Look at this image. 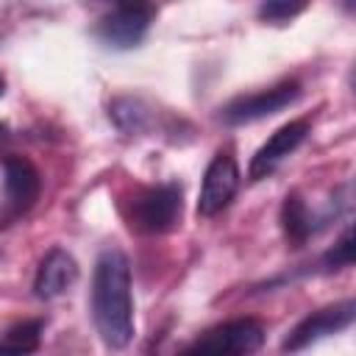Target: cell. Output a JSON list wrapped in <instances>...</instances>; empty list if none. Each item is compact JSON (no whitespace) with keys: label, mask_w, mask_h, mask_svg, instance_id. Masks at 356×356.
I'll list each match as a JSON object with an SVG mask.
<instances>
[{"label":"cell","mask_w":356,"mask_h":356,"mask_svg":"<svg viewBox=\"0 0 356 356\" xmlns=\"http://www.w3.org/2000/svg\"><path fill=\"white\" fill-rule=\"evenodd\" d=\"M284 231L292 242H303L312 234V214L298 195H289L284 203Z\"/></svg>","instance_id":"12"},{"label":"cell","mask_w":356,"mask_h":356,"mask_svg":"<svg viewBox=\"0 0 356 356\" xmlns=\"http://www.w3.org/2000/svg\"><path fill=\"white\" fill-rule=\"evenodd\" d=\"M309 134V120H292L286 125H281L259 150L256 156L250 159V178L259 181V178H267L286 156H292L298 150V145L306 139Z\"/></svg>","instance_id":"8"},{"label":"cell","mask_w":356,"mask_h":356,"mask_svg":"<svg viewBox=\"0 0 356 356\" xmlns=\"http://www.w3.org/2000/svg\"><path fill=\"white\" fill-rule=\"evenodd\" d=\"M353 314H356L353 300H342V303L325 306V309H320V312H312L309 317H303V320L289 331V337L284 339V350H303V348L314 345L317 339H325V337H331V334L345 331V328L353 323Z\"/></svg>","instance_id":"7"},{"label":"cell","mask_w":356,"mask_h":356,"mask_svg":"<svg viewBox=\"0 0 356 356\" xmlns=\"http://www.w3.org/2000/svg\"><path fill=\"white\" fill-rule=\"evenodd\" d=\"M78 281V261L64 250V248H53L36 270V281H33V292L42 300H53L58 295H64L72 284Z\"/></svg>","instance_id":"9"},{"label":"cell","mask_w":356,"mask_h":356,"mask_svg":"<svg viewBox=\"0 0 356 356\" xmlns=\"http://www.w3.org/2000/svg\"><path fill=\"white\" fill-rule=\"evenodd\" d=\"M92 317L100 339L108 348H125L134 337L131 264L120 248H106L95 264Z\"/></svg>","instance_id":"1"},{"label":"cell","mask_w":356,"mask_h":356,"mask_svg":"<svg viewBox=\"0 0 356 356\" xmlns=\"http://www.w3.org/2000/svg\"><path fill=\"white\" fill-rule=\"evenodd\" d=\"M350 264H353V234L345 231L342 239L328 250L325 267H328V270H342V267H350Z\"/></svg>","instance_id":"14"},{"label":"cell","mask_w":356,"mask_h":356,"mask_svg":"<svg viewBox=\"0 0 356 356\" xmlns=\"http://www.w3.org/2000/svg\"><path fill=\"white\" fill-rule=\"evenodd\" d=\"M300 95L298 83L295 81H284L278 86H270V89H261V92H253V95H242L236 100H231L225 108H222V120L228 125H245V122H256L261 117H270L281 108H286L289 103H295Z\"/></svg>","instance_id":"6"},{"label":"cell","mask_w":356,"mask_h":356,"mask_svg":"<svg viewBox=\"0 0 356 356\" xmlns=\"http://www.w3.org/2000/svg\"><path fill=\"white\" fill-rule=\"evenodd\" d=\"M236 189H239L236 159L231 153L220 150L206 167V175H203V184H200V195H197V214L200 217H214L217 211H222L231 203Z\"/></svg>","instance_id":"5"},{"label":"cell","mask_w":356,"mask_h":356,"mask_svg":"<svg viewBox=\"0 0 356 356\" xmlns=\"http://www.w3.org/2000/svg\"><path fill=\"white\" fill-rule=\"evenodd\" d=\"M42 320H25L11 325L0 339V353H33L42 339Z\"/></svg>","instance_id":"11"},{"label":"cell","mask_w":356,"mask_h":356,"mask_svg":"<svg viewBox=\"0 0 356 356\" xmlns=\"http://www.w3.org/2000/svg\"><path fill=\"white\" fill-rule=\"evenodd\" d=\"M39 186H42L39 172L28 159L22 156L6 159V197L17 211L33 206V200L39 197Z\"/></svg>","instance_id":"10"},{"label":"cell","mask_w":356,"mask_h":356,"mask_svg":"<svg viewBox=\"0 0 356 356\" xmlns=\"http://www.w3.org/2000/svg\"><path fill=\"white\" fill-rule=\"evenodd\" d=\"M150 19H153V8L147 0H114L111 11L97 25V36L108 47L128 50L145 39Z\"/></svg>","instance_id":"3"},{"label":"cell","mask_w":356,"mask_h":356,"mask_svg":"<svg viewBox=\"0 0 356 356\" xmlns=\"http://www.w3.org/2000/svg\"><path fill=\"white\" fill-rule=\"evenodd\" d=\"M3 89H6V81H3V75H0V95H3Z\"/></svg>","instance_id":"15"},{"label":"cell","mask_w":356,"mask_h":356,"mask_svg":"<svg viewBox=\"0 0 356 356\" xmlns=\"http://www.w3.org/2000/svg\"><path fill=\"white\" fill-rule=\"evenodd\" d=\"M306 3L309 0H261L259 17L267 22H284V19L298 17L306 8Z\"/></svg>","instance_id":"13"},{"label":"cell","mask_w":356,"mask_h":356,"mask_svg":"<svg viewBox=\"0 0 356 356\" xmlns=\"http://www.w3.org/2000/svg\"><path fill=\"white\" fill-rule=\"evenodd\" d=\"M264 342V325L253 317H239V320H228L211 331H206L192 350L195 353H214V356H242V353H253L259 350Z\"/></svg>","instance_id":"4"},{"label":"cell","mask_w":356,"mask_h":356,"mask_svg":"<svg viewBox=\"0 0 356 356\" xmlns=\"http://www.w3.org/2000/svg\"><path fill=\"white\" fill-rule=\"evenodd\" d=\"M181 217V186L159 184L142 189L131 203V225L145 234L170 231Z\"/></svg>","instance_id":"2"}]
</instances>
